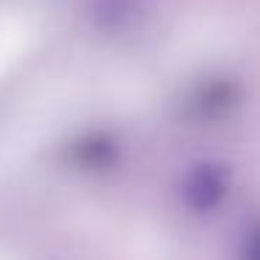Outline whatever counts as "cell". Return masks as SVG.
<instances>
[{
	"label": "cell",
	"instance_id": "6da1fadb",
	"mask_svg": "<svg viewBox=\"0 0 260 260\" xmlns=\"http://www.w3.org/2000/svg\"><path fill=\"white\" fill-rule=\"evenodd\" d=\"M226 185H230V176H226V168L218 162H202L187 174L185 179V202L190 204L196 213H207V210L218 207V202L224 199Z\"/></svg>",
	"mask_w": 260,
	"mask_h": 260
},
{
	"label": "cell",
	"instance_id": "7a4b0ae2",
	"mask_svg": "<svg viewBox=\"0 0 260 260\" xmlns=\"http://www.w3.org/2000/svg\"><path fill=\"white\" fill-rule=\"evenodd\" d=\"M241 260H260V218L252 221L241 243Z\"/></svg>",
	"mask_w": 260,
	"mask_h": 260
}]
</instances>
